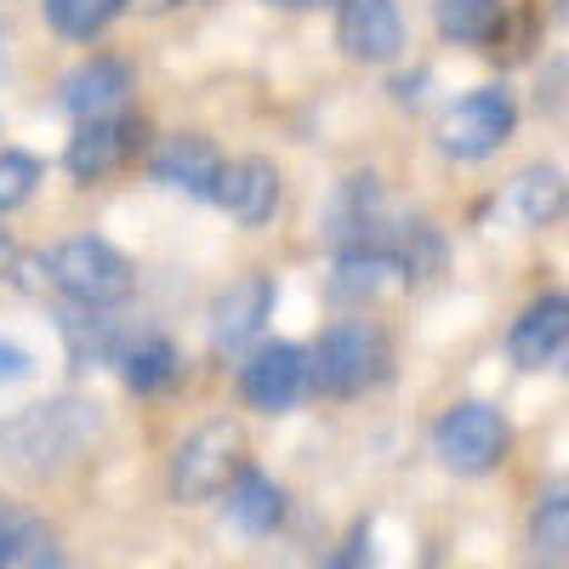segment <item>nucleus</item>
I'll return each instance as SVG.
<instances>
[{
    "instance_id": "f257e3e1",
    "label": "nucleus",
    "mask_w": 569,
    "mask_h": 569,
    "mask_svg": "<svg viewBox=\"0 0 569 569\" xmlns=\"http://www.w3.org/2000/svg\"><path fill=\"white\" fill-rule=\"evenodd\" d=\"M103 433V416L98 405L86 399H46V405H29L18 416L0 421V456H7V467L18 472V479H58V472H69L91 439Z\"/></svg>"
},
{
    "instance_id": "f03ea898",
    "label": "nucleus",
    "mask_w": 569,
    "mask_h": 569,
    "mask_svg": "<svg viewBox=\"0 0 569 569\" xmlns=\"http://www.w3.org/2000/svg\"><path fill=\"white\" fill-rule=\"evenodd\" d=\"M388 370H393V348L382 337V325L337 319L308 353V388H319L330 399H353V393L382 388Z\"/></svg>"
},
{
    "instance_id": "7ed1b4c3",
    "label": "nucleus",
    "mask_w": 569,
    "mask_h": 569,
    "mask_svg": "<svg viewBox=\"0 0 569 569\" xmlns=\"http://www.w3.org/2000/svg\"><path fill=\"white\" fill-rule=\"evenodd\" d=\"M240 467H246L240 421H206L171 456V501H182V507L211 501V496H222L233 485V472H240Z\"/></svg>"
},
{
    "instance_id": "20e7f679",
    "label": "nucleus",
    "mask_w": 569,
    "mask_h": 569,
    "mask_svg": "<svg viewBox=\"0 0 569 569\" xmlns=\"http://www.w3.org/2000/svg\"><path fill=\"white\" fill-rule=\"evenodd\" d=\"M46 273H52V284L74 308H120L131 297V284H137L131 262L109 240H91V233L63 240L52 257H46Z\"/></svg>"
},
{
    "instance_id": "39448f33",
    "label": "nucleus",
    "mask_w": 569,
    "mask_h": 569,
    "mask_svg": "<svg viewBox=\"0 0 569 569\" xmlns=\"http://www.w3.org/2000/svg\"><path fill=\"white\" fill-rule=\"evenodd\" d=\"M507 445H512L507 416H501L496 405H479V399L445 410L439 427H433V456H439L450 472H461V479L496 472V467L507 461Z\"/></svg>"
},
{
    "instance_id": "423d86ee",
    "label": "nucleus",
    "mask_w": 569,
    "mask_h": 569,
    "mask_svg": "<svg viewBox=\"0 0 569 569\" xmlns=\"http://www.w3.org/2000/svg\"><path fill=\"white\" fill-rule=\"evenodd\" d=\"M512 126H518L512 91H507V86H479V91H467L461 103L445 109V120H439V149L456 154V160H485V154H496L501 142L512 137Z\"/></svg>"
},
{
    "instance_id": "0eeeda50",
    "label": "nucleus",
    "mask_w": 569,
    "mask_h": 569,
    "mask_svg": "<svg viewBox=\"0 0 569 569\" xmlns=\"http://www.w3.org/2000/svg\"><path fill=\"white\" fill-rule=\"evenodd\" d=\"M240 388H246V405L262 410V416H284L302 393H308V353L297 342H268L246 359L240 370Z\"/></svg>"
},
{
    "instance_id": "6e6552de",
    "label": "nucleus",
    "mask_w": 569,
    "mask_h": 569,
    "mask_svg": "<svg viewBox=\"0 0 569 569\" xmlns=\"http://www.w3.org/2000/svg\"><path fill=\"white\" fill-rule=\"evenodd\" d=\"M137 149H142V120H131V114H114V120H86V126L69 137L63 166H69V177H74V182H103V177H114Z\"/></svg>"
},
{
    "instance_id": "1a4fd4ad",
    "label": "nucleus",
    "mask_w": 569,
    "mask_h": 569,
    "mask_svg": "<svg viewBox=\"0 0 569 569\" xmlns=\"http://www.w3.org/2000/svg\"><path fill=\"white\" fill-rule=\"evenodd\" d=\"M382 228H388V194H382V182H376L370 171L365 177H342L337 194H330V211H325V233L342 251H370V246H382V240H376Z\"/></svg>"
},
{
    "instance_id": "9d476101",
    "label": "nucleus",
    "mask_w": 569,
    "mask_h": 569,
    "mask_svg": "<svg viewBox=\"0 0 569 569\" xmlns=\"http://www.w3.org/2000/svg\"><path fill=\"white\" fill-rule=\"evenodd\" d=\"M131 86H137V74H131L126 58H86L63 74V109L80 126L86 120H114L131 98Z\"/></svg>"
},
{
    "instance_id": "9b49d317",
    "label": "nucleus",
    "mask_w": 569,
    "mask_h": 569,
    "mask_svg": "<svg viewBox=\"0 0 569 569\" xmlns=\"http://www.w3.org/2000/svg\"><path fill=\"white\" fill-rule=\"evenodd\" d=\"M337 46L359 63H388L405 52V18L393 0H342L337 12Z\"/></svg>"
},
{
    "instance_id": "f8f14e48",
    "label": "nucleus",
    "mask_w": 569,
    "mask_h": 569,
    "mask_svg": "<svg viewBox=\"0 0 569 569\" xmlns=\"http://www.w3.org/2000/svg\"><path fill=\"white\" fill-rule=\"evenodd\" d=\"M563 348H569V302H563V291H547L512 319L507 353L518 370H552L563 359Z\"/></svg>"
},
{
    "instance_id": "ddd939ff",
    "label": "nucleus",
    "mask_w": 569,
    "mask_h": 569,
    "mask_svg": "<svg viewBox=\"0 0 569 569\" xmlns=\"http://www.w3.org/2000/svg\"><path fill=\"white\" fill-rule=\"evenodd\" d=\"M240 228H262L273 211H279V171L273 160L262 154H246V160H228L217 171V194H211Z\"/></svg>"
},
{
    "instance_id": "4468645a",
    "label": "nucleus",
    "mask_w": 569,
    "mask_h": 569,
    "mask_svg": "<svg viewBox=\"0 0 569 569\" xmlns=\"http://www.w3.org/2000/svg\"><path fill=\"white\" fill-rule=\"evenodd\" d=\"M268 308H273V279H262V273L233 279L228 291L211 302V342L222 353L257 342V330L268 325Z\"/></svg>"
},
{
    "instance_id": "2eb2a0df",
    "label": "nucleus",
    "mask_w": 569,
    "mask_h": 569,
    "mask_svg": "<svg viewBox=\"0 0 569 569\" xmlns=\"http://www.w3.org/2000/svg\"><path fill=\"white\" fill-rule=\"evenodd\" d=\"M154 182L166 188H182V194H194V200H211L217 194V171H222V154H217V142L211 137H194V131H177L160 142V154H154Z\"/></svg>"
},
{
    "instance_id": "dca6fc26",
    "label": "nucleus",
    "mask_w": 569,
    "mask_h": 569,
    "mask_svg": "<svg viewBox=\"0 0 569 569\" xmlns=\"http://www.w3.org/2000/svg\"><path fill=\"white\" fill-rule=\"evenodd\" d=\"M58 337H63L74 370H98V365L120 359L131 330H120V319L109 308H58Z\"/></svg>"
},
{
    "instance_id": "f3484780",
    "label": "nucleus",
    "mask_w": 569,
    "mask_h": 569,
    "mask_svg": "<svg viewBox=\"0 0 569 569\" xmlns=\"http://www.w3.org/2000/svg\"><path fill=\"white\" fill-rule=\"evenodd\" d=\"M228 518L246 536H268V530H279V518H284V490L268 479V472L240 467L233 485H228Z\"/></svg>"
},
{
    "instance_id": "a211bd4d",
    "label": "nucleus",
    "mask_w": 569,
    "mask_h": 569,
    "mask_svg": "<svg viewBox=\"0 0 569 569\" xmlns=\"http://www.w3.org/2000/svg\"><path fill=\"white\" fill-rule=\"evenodd\" d=\"M507 206L525 228H552L563 217V171L558 166H525L507 182Z\"/></svg>"
},
{
    "instance_id": "6ab92c4d",
    "label": "nucleus",
    "mask_w": 569,
    "mask_h": 569,
    "mask_svg": "<svg viewBox=\"0 0 569 569\" xmlns=\"http://www.w3.org/2000/svg\"><path fill=\"white\" fill-rule=\"evenodd\" d=\"M177 370H182L177 348H171L166 337H154V330H137V337L120 348V376H126L131 393H160V388H171Z\"/></svg>"
},
{
    "instance_id": "aec40b11",
    "label": "nucleus",
    "mask_w": 569,
    "mask_h": 569,
    "mask_svg": "<svg viewBox=\"0 0 569 569\" xmlns=\"http://www.w3.org/2000/svg\"><path fill=\"white\" fill-rule=\"evenodd\" d=\"M433 23L456 46H490V40L507 34V7L501 0H439Z\"/></svg>"
},
{
    "instance_id": "412c9836",
    "label": "nucleus",
    "mask_w": 569,
    "mask_h": 569,
    "mask_svg": "<svg viewBox=\"0 0 569 569\" xmlns=\"http://www.w3.org/2000/svg\"><path fill=\"white\" fill-rule=\"evenodd\" d=\"M393 268V246H370V251H342L337 257V273H330V297L337 302H359V297H376L388 284Z\"/></svg>"
},
{
    "instance_id": "4be33fe9",
    "label": "nucleus",
    "mask_w": 569,
    "mask_h": 569,
    "mask_svg": "<svg viewBox=\"0 0 569 569\" xmlns=\"http://www.w3.org/2000/svg\"><path fill=\"white\" fill-rule=\"evenodd\" d=\"M563 547H569V496L547 490L530 512V558H536V569H563Z\"/></svg>"
},
{
    "instance_id": "5701e85b",
    "label": "nucleus",
    "mask_w": 569,
    "mask_h": 569,
    "mask_svg": "<svg viewBox=\"0 0 569 569\" xmlns=\"http://www.w3.org/2000/svg\"><path fill=\"white\" fill-rule=\"evenodd\" d=\"M46 7V23H52L63 40H91L114 23V12L126 0H40Z\"/></svg>"
},
{
    "instance_id": "b1692460",
    "label": "nucleus",
    "mask_w": 569,
    "mask_h": 569,
    "mask_svg": "<svg viewBox=\"0 0 569 569\" xmlns=\"http://www.w3.org/2000/svg\"><path fill=\"white\" fill-rule=\"evenodd\" d=\"M0 569H69V563H63V547L52 541V530L23 525V518H18L7 552H0Z\"/></svg>"
},
{
    "instance_id": "393cba45",
    "label": "nucleus",
    "mask_w": 569,
    "mask_h": 569,
    "mask_svg": "<svg viewBox=\"0 0 569 569\" xmlns=\"http://www.w3.org/2000/svg\"><path fill=\"white\" fill-rule=\"evenodd\" d=\"M34 188H40V160L23 149H0V217L18 211Z\"/></svg>"
},
{
    "instance_id": "a878e982",
    "label": "nucleus",
    "mask_w": 569,
    "mask_h": 569,
    "mask_svg": "<svg viewBox=\"0 0 569 569\" xmlns=\"http://www.w3.org/2000/svg\"><path fill=\"white\" fill-rule=\"evenodd\" d=\"M34 376V353L23 342H0V382H29Z\"/></svg>"
},
{
    "instance_id": "bb28decb",
    "label": "nucleus",
    "mask_w": 569,
    "mask_h": 569,
    "mask_svg": "<svg viewBox=\"0 0 569 569\" xmlns=\"http://www.w3.org/2000/svg\"><path fill=\"white\" fill-rule=\"evenodd\" d=\"M126 7H137V12H149V18H160V12L182 7V0H126Z\"/></svg>"
},
{
    "instance_id": "cd10ccee",
    "label": "nucleus",
    "mask_w": 569,
    "mask_h": 569,
    "mask_svg": "<svg viewBox=\"0 0 569 569\" xmlns=\"http://www.w3.org/2000/svg\"><path fill=\"white\" fill-rule=\"evenodd\" d=\"M12 530H18V518L7 512V501H0V552H7V541H12Z\"/></svg>"
},
{
    "instance_id": "c85d7f7f",
    "label": "nucleus",
    "mask_w": 569,
    "mask_h": 569,
    "mask_svg": "<svg viewBox=\"0 0 569 569\" xmlns=\"http://www.w3.org/2000/svg\"><path fill=\"white\" fill-rule=\"evenodd\" d=\"M268 7H284V12H308V7H325V0H268Z\"/></svg>"
},
{
    "instance_id": "c756f323",
    "label": "nucleus",
    "mask_w": 569,
    "mask_h": 569,
    "mask_svg": "<svg viewBox=\"0 0 569 569\" xmlns=\"http://www.w3.org/2000/svg\"><path fill=\"white\" fill-rule=\"evenodd\" d=\"M7 268H12V233L0 228V273H7Z\"/></svg>"
},
{
    "instance_id": "7c9ffc66",
    "label": "nucleus",
    "mask_w": 569,
    "mask_h": 569,
    "mask_svg": "<svg viewBox=\"0 0 569 569\" xmlns=\"http://www.w3.org/2000/svg\"><path fill=\"white\" fill-rule=\"evenodd\" d=\"M330 569H337V563H330Z\"/></svg>"
}]
</instances>
